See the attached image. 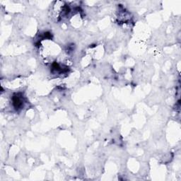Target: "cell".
<instances>
[{
	"mask_svg": "<svg viewBox=\"0 0 181 181\" xmlns=\"http://www.w3.org/2000/svg\"><path fill=\"white\" fill-rule=\"evenodd\" d=\"M12 102H13L14 107L16 110L21 108L23 105V101H22V98H21L18 94L14 95L13 96Z\"/></svg>",
	"mask_w": 181,
	"mask_h": 181,
	"instance_id": "cell-1",
	"label": "cell"
}]
</instances>
